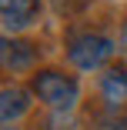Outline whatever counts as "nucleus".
I'll return each mask as SVG.
<instances>
[{
	"label": "nucleus",
	"mask_w": 127,
	"mask_h": 130,
	"mask_svg": "<svg viewBox=\"0 0 127 130\" xmlns=\"http://www.w3.org/2000/svg\"><path fill=\"white\" fill-rule=\"evenodd\" d=\"M50 127H54V130H77L74 110H70V113H54V117H50Z\"/></svg>",
	"instance_id": "0eeeda50"
},
{
	"label": "nucleus",
	"mask_w": 127,
	"mask_h": 130,
	"mask_svg": "<svg viewBox=\"0 0 127 130\" xmlns=\"http://www.w3.org/2000/svg\"><path fill=\"white\" fill-rule=\"evenodd\" d=\"M100 93H104V100L107 103H124L127 100V70L124 67H114V70H107L104 77H100Z\"/></svg>",
	"instance_id": "423d86ee"
},
{
	"label": "nucleus",
	"mask_w": 127,
	"mask_h": 130,
	"mask_svg": "<svg viewBox=\"0 0 127 130\" xmlns=\"http://www.w3.org/2000/svg\"><path fill=\"white\" fill-rule=\"evenodd\" d=\"M37 63V47L20 37H0V67L7 73H23Z\"/></svg>",
	"instance_id": "7ed1b4c3"
},
{
	"label": "nucleus",
	"mask_w": 127,
	"mask_h": 130,
	"mask_svg": "<svg viewBox=\"0 0 127 130\" xmlns=\"http://www.w3.org/2000/svg\"><path fill=\"white\" fill-rule=\"evenodd\" d=\"M34 93L54 113H70L74 103H77V97H80V87H77L74 77H67L60 70H40L34 77Z\"/></svg>",
	"instance_id": "f257e3e1"
},
{
	"label": "nucleus",
	"mask_w": 127,
	"mask_h": 130,
	"mask_svg": "<svg viewBox=\"0 0 127 130\" xmlns=\"http://www.w3.org/2000/svg\"><path fill=\"white\" fill-rule=\"evenodd\" d=\"M40 13V0H0V20L7 30L30 27Z\"/></svg>",
	"instance_id": "20e7f679"
},
{
	"label": "nucleus",
	"mask_w": 127,
	"mask_h": 130,
	"mask_svg": "<svg viewBox=\"0 0 127 130\" xmlns=\"http://www.w3.org/2000/svg\"><path fill=\"white\" fill-rule=\"evenodd\" d=\"M30 90L23 87H4L0 90V123H13L30 110Z\"/></svg>",
	"instance_id": "39448f33"
},
{
	"label": "nucleus",
	"mask_w": 127,
	"mask_h": 130,
	"mask_svg": "<svg viewBox=\"0 0 127 130\" xmlns=\"http://www.w3.org/2000/svg\"><path fill=\"white\" fill-rule=\"evenodd\" d=\"M110 57H114V43L100 34H80L67 47V60L77 70H100Z\"/></svg>",
	"instance_id": "f03ea898"
}]
</instances>
